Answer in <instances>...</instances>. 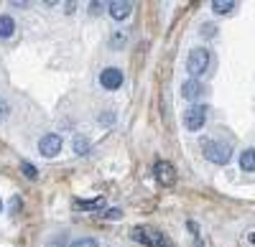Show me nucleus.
Here are the masks:
<instances>
[{
	"label": "nucleus",
	"mask_w": 255,
	"mask_h": 247,
	"mask_svg": "<svg viewBox=\"0 0 255 247\" xmlns=\"http://www.w3.org/2000/svg\"><path fill=\"white\" fill-rule=\"evenodd\" d=\"M130 235H133L135 242H140L145 247H171V245H168V240L156 227H133Z\"/></svg>",
	"instance_id": "nucleus-2"
},
{
	"label": "nucleus",
	"mask_w": 255,
	"mask_h": 247,
	"mask_svg": "<svg viewBox=\"0 0 255 247\" xmlns=\"http://www.w3.org/2000/svg\"><path fill=\"white\" fill-rule=\"evenodd\" d=\"M74 153L77 156H87L90 153V140L84 138V135H77L74 138Z\"/></svg>",
	"instance_id": "nucleus-14"
},
{
	"label": "nucleus",
	"mask_w": 255,
	"mask_h": 247,
	"mask_svg": "<svg viewBox=\"0 0 255 247\" xmlns=\"http://www.w3.org/2000/svg\"><path fill=\"white\" fill-rule=\"evenodd\" d=\"M90 8H92V13L97 15V13H102V8H105V5H102V3H90Z\"/></svg>",
	"instance_id": "nucleus-20"
},
{
	"label": "nucleus",
	"mask_w": 255,
	"mask_h": 247,
	"mask_svg": "<svg viewBox=\"0 0 255 247\" xmlns=\"http://www.w3.org/2000/svg\"><path fill=\"white\" fill-rule=\"evenodd\" d=\"M108 10L115 20H125L133 10V3H128V0H113V3H108Z\"/></svg>",
	"instance_id": "nucleus-9"
},
{
	"label": "nucleus",
	"mask_w": 255,
	"mask_h": 247,
	"mask_svg": "<svg viewBox=\"0 0 255 247\" xmlns=\"http://www.w3.org/2000/svg\"><path fill=\"white\" fill-rule=\"evenodd\" d=\"M61 146H64V140H61L59 133H46L38 140V153L46 156V158H54V156L61 153Z\"/></svg>",
	"instance_id": "nucleus-5"
},
{
	"label": "nucleus",
	"mask_w": 255,
	"mask_h": 247,
	"mask_svg": "<svg viewBox=\"0 0 255 247\" xmlns=\"http://www.w3.org/2000/svg\"><path fill=\"white\" fill-rule=\"evenodd\" d=\"M15 31V20L10 15H0V38H10Z\"/></svg>",
	"instance_id": "nucleus-10"
},
{
	"label": "nucleus",
	"mask_w": 255,
	"mask_h": 247,
	"mask_svg": "<svg viewBox=\"0 0 255 247\" xmlns=\"http://www.w3.org/2000/svg\"><path fill=\"white\" fill-rule=\"evenodd\" d=\"M202 151H204V158L217 163V166H227L232 158V148L225 140H202Z\"/></svg>",
	"instance_id": "nucleus-1"
},
{
	"label": "nucleus",
	"mask_w": 255,
	"mask_h": 247,
	"mask_svg": "<svg viewBox=\"0 0 255 247\" xmlns=\"http://www.w3.org/2000/svg\"><path fill=\"white\" fill-rule=\"evenodd\" d=\"M20 171H23V173H26V178H31V181H36V178H38L36 166H33V163H28V161H20Z\"/></svg>",
	"instance_id": "nucleus-15"
},
{
	"label": "nucleus",
	"mask_w": 255,
	"mask_h": 247,
	"mask_svg": "<svg viewBox=\"0 0 255 247\" xmlns=\"http://www.w3.org/2000/svg\"><path fill=\"white\" fill-rule=\"evenodd\" d=\"M8 112H10V105H8V99H3V97H0V122H3V120L8 117Z\"/></svg>",
	"instance_id": "nucleus-17"
},
{
	"label": "nucleus",
	"mask_w": 255,
	"mask_h": 247,
	"mask_svg": "<svg viewBox=\"0 0 255 247\" xmlns=\"http://www.w3.org/2000/svg\"><path fill=\"white\" fill-rule=\"evenodd\" d=\"M202 92H204V87H202L199 79H186L184 84H181V97L189 99V102H197L202 97Z\"/></svg>",
	"instance_id": "nucleus-8"
},
{
	"label": "nucleus",
	"mask_w": 255,
	"mask_h": 247,
	"mask_svg": "<svg viewBox=\"0 0 255 247\" xmlns=\"http://www.w3.org/2000/svg\"><path fill=\"white\" fill-rule=\"evenodd\" d=\"M105 217H108V219H120V217H123V212H120V209H110Z\"/></svg>",
	"instance_id": "nucleus-19"
},
{
	"label": "nucleus",
	"mask_w": 255,
	"mask_h": 247,
	"mask_svg": "<svg viewBox=\"0 0 255 247\" xmlns=\"http://www.w3.org/2000/svg\"><path fill=\"white\" fill-rule=\"evenodd\" d=\"M153 173H156V181L163 183V186H174L176 183V168L168 161H158L153 166Z\"/></svg>",
	"instance_id": "nucleus-6"
},
{
	"label": "nucleus",
	"mask_w": 255,
	"mask_h": 247,
	"mask_svg": "<svg viewBox=\"0 0 255 247\" xmlns=\"http://www.w3.org/2000/svg\"><path fill=\"white\" fill-rule=\"evenodd\" d=\"M207 122V107L204 105H191L186 112H184V128L186 130H202Z\"/></svg>",
	"instance_id": "nucleus-4"
},
{
	"label": "nucleus",
	"mask_w": 255,
	"mask_h": 247,
	"mask_svg": "<svg viewBox=\"0 0 255 247\" xmlns=\"http://www.w3.org/2000/svg\"><path fill=\"white\" fill-rule=\"evenodd\" d=\"M215 33H217V28L212 26V23H204V26H202V36H209V38H212Z\"/></svg>",
	"instance_id": "nucleus-18"
},
{
	"label": "nucleus",
	"mask_w": 255,
	"mask_h": 247,
	"mask_svg": "<svg viewBox=\"0 0 255 247\" xmlns=\"http://www.w3.org/2000/svg\"><path fill=\"white\" fill-rule=\"evenodd\" d=\"M0 209H3V201H0Z\"/></svg>",
	"instance_id": "nucleus-21"
},
{
	"label": "nucleus",
	"mask_w": 255,
	"mask_h": 247,
	"mask_svg": "<svg viewBox=\"0 0 255 247\" xmlns=\"http://www.w3.org/2000/svg\"><path fill=\"white\" fill-rule=\"evenodd\" d=\"M207 69H209V51L207 49H191L189 59H186V72L191 74V79H199Z\"/></svg>",
	"instance_id": "nucleus-3"
},
{
	"label": "nucleus",
	"mask_w": 255,
	"mask_h": 247,
	"mask_svg": "<svg viewBox=\"0 0 255 247\" xmlns=\"http://www.w3.org/2000/svg\"><path fill=\"white\" fill-rule=\"evenodd\" d=\"M69 247H97V240L95 237H82V240H74Z\"/></svg>",
	"instance_id": "nucleus-16"
},
{
	"label": "nucleus",
	"mask_w": 255,
	"mask_h": 247,
	"mask_svg": "<svg viewBox=\"0 0 255 247\" xmlns=\"http://www.w3.org/2000/svg\"><path fill=\"white\" fill-rule=\"evenodd\" d=\"M253 153H255V151H253V148H248V151L240 156V166H243L248 173H253V171H255V156H253Z\"/></svg>",
	"instance_id": "nucleus-11"
},
{
	"label": "nucleus",
	"mask_w": 255,
	"mask_h": 247,
	"mask_svg": "<svg viewBox=\"0 0 255 247\" xmlns=\"http://www.w3.org/2000/svg\"><path fill=\"white\" fill-rule=\"evenodd\" d=\"M212 10L220 13V15H225V13L235 10V3H232V0H215V3H212Z\"/></svg>",
	"instance_id": "nucleus-13"
},
{
	"label": "nucleus",
	"mask_w": 255,
	"mask_h": 247,
	"mask_svg": "<svg viewBox=\"0 0 255 247\" xmlns=\"http://www.w3.org/2000/svg\"><path fill=\"white\" fill-rule=\"evenodd\" d=\"M74 207H77V209H102V207H105V199H102V196H97V199H92V201H82V199H77V201H74Z\"/></svg>",
	"instance_id": "nucleus-12"
},
{
	"label": "nucleus",
	"mask_w": 255,
	"mask_h": 247,
	"mask_svg": "<svg viewBox=\"0 0 255 247\" xmlns=\"http://www.w3.org/2000/svg\"><path fill=\"white\" fill-rule=\"evenodd\" d=\"M100 84L105 89H118L123 87V72L118 67H108V69H102L100 72Z\"/></svg>",
	"instance_id": "nucleus-7"
}]
</instances>
